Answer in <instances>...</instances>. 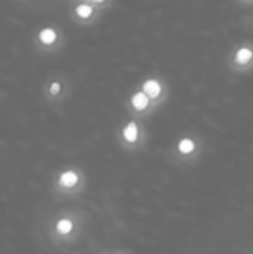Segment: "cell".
<instances>
[{
	"label": "cell",
	"mask_w": 253,
	"mask_h": 254,
	"mask_svg": "<svg viewBox=\"0 0 253 254\" xmlns=\"http://www.w3.org/2000/svg\"><path fill=\"white\" fill-rule=\"evenodd\" d=\"M82 183V179H81V173L78 170H73V168H69V170H64L61 171L57 179H55V186L58 190L61 192H73L76 190Z\"/></svg>",
	"instance_id": "6da1fadb"
},
{
	"label": "cell",
	"mask_w": 253,
	"mask_h": 254,
	"mask_svg": "<svg viewBox=\"0 0 253 254\" xmlns=\"http://www.w3.org/2000/svg\"><path fill=\"white\" fill-rule=\"evenodd\" d=\"M36 42L43 49H52L60 42V33L54 27L40 28L36 34Z\"/></svg>",
	"instance_id": "7a4b0ae2"
},
{
	"label": "cell",
	"mask_w": 253,
	"mask_h": 254,
	"mask_svg": "<svg viewBox=\"0 0 253 254\" xmlns=\"http://www.w3.org/2000/svg\"><path fill=\"white\" fill-rule=\"evenodd\" d=\"M75 231H76V222L69 216L58 217L54 223V234L58 238H69Z\"/></svg>",
	"instance_id": "3957f363"
},
{
	"label": "cell",
	"mask_w": 253,
	"mask_h": 254,
	"mask_svg": "<svg viewBox=\"0 0 253 254\" xmlns=\"http://www.w3.org/2000/svg\"><path fill=\"white\" fill-rule=\"evenodd\" d=\"M97 13V6L92 4L91 1L88 0H84L82 3L76 4L75 9H73V16L78 19V21H82V22H88L91 21Z\"/></svg>",
	"instance_id": "277c9868"
},
{
	"label": "cell",
	"mask_w": 253,
	"mask_h": 254,
	"mask_svg": "<svg viewBox=\"0 0 253 254\" xmlns=\"http://www.w3.org/2000/svg\"><path fill=\"white\" fill-rule=\"evenodd\" d=\"M253 63V48L252 46H240L237 48V51L234 52V58H233V65L239 67V68H245L249 67Z\"/></svg>",
	"instance_id": "5b68a950"
},
{
	"label": "cell",
	"mask_w": 253,
	"mask_h": 254,
	"mask_svg": "<svg viewBox=\"0 0 253 254\" xmlns=\"http://www.w3.org/2000/svg\"><path fill=\"white\" fill-rule=\"evenodd\" d=\"M152 98L142 89V91H137V92H134L133 95H131V98H130V106H131V109L134 110V112H137V113H143V112H146L151 106H152Z\"/></svg>",
	"instance_id": "8992f818"
},
{
	"label": "cell",
	"mask_w": 253,
	"mask_h": 254,
	"mask_svg": "<svg viewBox=\"0 0 253 254\" xmlns=\"http://www.w3.org/2000/svg\"><path fill=\"white\" fill-rule=\"evenodd\" d=\"M142 89L152 98V101L160 100L164 92V86L158 79H148L146 82L142 83Z\"/></svg>",
	"instance_id": "52a82bcc"
},
{
	"label": "cell",
	"mask_w": 253,
	"mask_h": 254,
	"mask_svg": "<svg viewBox=\"0 0 253 254\" xmlns=\"http://www.w3.org/2000/svg\"><path fill=\"white\" fill-rule=\"evenodd\" d=\"M122 140L127 143V144H136L140 138V131H139V127L134 121H130L124 129H122V134H121Z\"/></svg>",
	"instance_id": "ba28073f"
},
{
	"label": "cell",
	"mask_w": 253,
	"mask_h": 254,
	"mask_svg": "<svg viewBox=\"0 0 253 254\" xmlns=\"http://www.w3.org/2000/svg\"><path fill=\"white\" fill-rule=\"evenodd\" d=\"M195 149H197V144H195V141H194L192 138H189V137H185V138H182V140L177 143V152H179L182 156H189V155H192V153L195 152Z\"/></svg>",
	"instance_id": "9c48e42d"
},
{
	"label": "cell",
	"mask_w": 253,
	"mask_h": 254,
	"mask_svg": "<svg viewBox=\"0 0 253 254\" xmlns=\"http://www.w3.org/2000/svg\"><path fill=\"white\" fill-rule=\"evenodd\" d=\"M61 92H63V83L60 80H52L46 88V94L49 98H57Z\"/></svg>",
	"instance_id": "30bf717a"
},
{
	"label": "cell",
	"mask_w": 253,
	"mask_h": 254,
	"mask_svg": "<svg viewBox=\"0 0 253 254\" xmlns=\"http://www.w3.org/2000/svg\"><path fill=\"white\" fill-rule=\"evenodd\" d=\"M88 1H91V3L95 4V6H101V4H104L107 0H88Z\"/></svg>",
	"instance_id": "8fae6325"
}]
</instances>
